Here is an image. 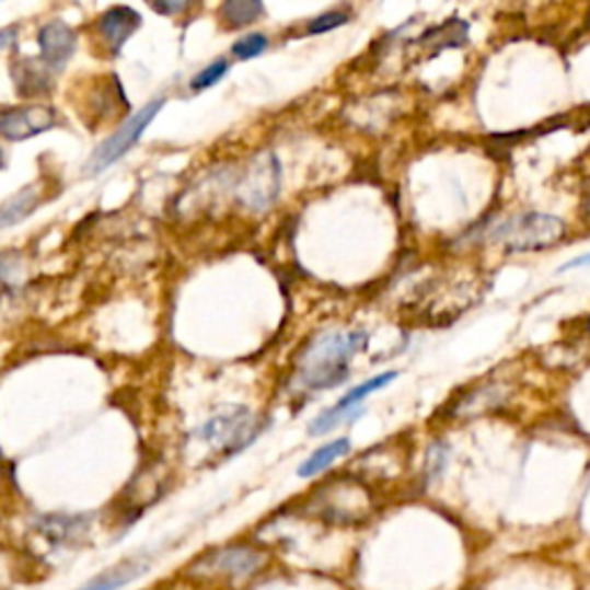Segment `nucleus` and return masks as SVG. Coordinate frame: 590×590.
Returning <instances> with one entry per match:
<instances>
[{
  "label": "nucleus",
  "instance_id": "14",
  "mask_svg": "<svg viewBox=\"0 0 590 590\" xmlns=\"http://www.w3.org/2000/svg\"><path fill=\"white\" fill-rule=\"evenodd\" d=\"M39 204H42V187L37 183L19 189L16 194L10 196V199L0 204V229H10L26 222Z\"/></svg>",
  "mask_w": 590,
  "mask_h": 590
},
{
  "label": "nucleus",
  "instance_id": "5",
  "mask_svg": "<svg viewBox=\"0 0 590 590\" xmlns=\"http://www.w3.org/2000/svg\"><path fill=\"white\" fill-rule=\"evenodd\" d=\"M162 106H164V97H155L152 102H148L143 108H139L137 114L129 116L112 137L104 139L95 148L89 164H85V173H93V176H97V173H102L104 169H108L112 164H116L118 160H123L127 152L139 143V139L143 137V132L150 127V123L158 118V114L162 112Z\"/></svg>",
  "mask_w": 590,
  "mask_h": 590
},
{
  "label": "nucleus",
  "instance_id": "21",
  "mask_svg": "<svg viewBox=\"0 0 590 590\" xmlns=\"http://www.w3.org/2000/svg\"><path fill=\"white\" fill-rule=\"evenodd\" d=\"M146 5L155 14L178 16V14H185L194 5V0H146Z\"/></svg>",
  "mask_w": 590,
  "mask_h": 590
},
{
  "label": "nucleus",
  "instance_id": "13",
  "mask_svg": "<svg viewBox=\"0 0 590 590\" xmlns=\"http://www.w3.org/2000/svg\"><path fill=\"white\" fill-rule=\"evenodd\" d=\"M49 65L45 60L37 58H16L10 68L14 89L21 97H39L47 95L54 89V77H51Z\"/></svg>",
  "mask_w": 590,
  "mask_h": 590
},
{
  "label": "nucleus",
  "instance_id": "9",
  "mask_svg": "<svg viewBox=\"0 0 590 590\" xmlns=\"http://www.w3.org/2000/svg\"><path fill=\"white\" fill-rule=\"evenodd\" d=\"M158 552L155 549H143L135 552L132 556H125L116 560L114 565L104 567V570L95 577H91L85 583H81L77 590H123L127 586H132L141 577H146L152 565H155Z\"/></svg>",
  "mask_w": 590,
  "mask_h": 590
},
{
  "label": "nucleus",
  "instance_id": "11",
  "mask_svg": "<svg viewBox=\"0 0 590 590\" xmlns=\"http://www.w3.org/2000/svg\"><path fill=\"white\" fill-rule=\"evenodd\" d=\"M139 28H141V14L127 5L108 8L95 21V31L102 39V45L112 54H120L125 42Z\"/></svg>",
  "mask_w": 590,
  "mask_h": 590
},
{
  "label": "nucleus",
  "instance_id": "1",
  "mask_svg": "<svg viewBox=\"0 0 590 590\" xmlns=\"http://www.w3.org/2000/svg\"><path fill=\"white\" fill-rule=\"evenodd\" d=\"M367 335L360 331H327L316 335L296 362V385L300 390H333L348 379L351 358L362 351Z\"/></svg>",
  "mask_w": 590,
  "mask_h": 590
},
{
  "label": "nucleus",
  "instance_id": "20",
  "mask_svg": "<svg viewBox=\"0 0 590 590\" xmlns=\"http://www.w3.org/2000/svg\"><path fill=\"white\" fill-rule=\"evenodd\" d=\"M348 16L346 12H339V10H333V12H325L321 16H316L314 21H310L308 26V33L310 35H323V33H333L337 28H342L344 24H348Z\"/></svg>",
  "mask_w": 590,
  "mask_h": 590
},
{
  "label": "nucleus",
  "instance_id": "26",
  "mask_svg": "<svg viewBox=\"0 0 590 590\" xmlns=\"http://www.w3.org/2000/svg\"><path fill=\"white\" fill-rule=\"evenodd\" d=\"M0 3H5V0H0Z\"/></svg>",
  "mask_w": 590,
  "mask_h": 590
},
{
  "label": "nucleus",
  "instance_id": "6",
  "mask_svg": "<svg viewBox=\"0 0 590 590\" xmlns=\"http://www.w3.org/2000/svg\"><path fill=\"white\" fill-rule=\"evenodd\" d=\"M281 185V169L273 152H261L252 158L247 171L240 176L235 196L240 206L250 212H266L275 206Z\"/></svg>",
  "mask_w": 590,
  "mask_h": 590
},
{
  "label": "nucleus",
  "instance_id": "17",
  "mask_svg": "<svg viewBox=\"0 0 590 590\" xmlns=\"http://www.w3.org/2000/svg\"><path fill=\"white\" fill-rule=\"evenodd\" d=\"M464 42H466V24H462V21H450V24L433 28V31L425 33V37H423V45L441 47V49L464 45Z\"/></svg>",
  "mask_w": 590,
  "mask_h": 590
},
{
  "label": "nucleus",
  "instance_id": "27",
  "mask_svg": "<svg viewBox=\"0 0 590 590\" xmlns=\"http://www.w3.org/2000/svg\"><path fill=\"white\" fill-rule=\"evenodd\" d=\"M588 327H590V321H588Z\"/></svg>",
  "mask_w": 590,
  "mask_h": 590
},
{
  "label": "nucleus",
  "instance_id": "10",
  "mask_svg": "<svg viewBox=\"0 0 590 590\" xmlns=\"http://www.w3.org/2000/svg\"><path fill=\"white\" fill-rule=\"evenodd\" d=\"M91 531V519L79 514H42L37 517L33 533L49 546V552L77 549Z\"/></svg>",
  "mask_w": 590,
  "mask_h": 590
},
{
  "label": "nucleus",
  "instance_id": "7",
  "mask_svg": "<svg viewBox=\"0 0 590 590\" xmlns=\"http://www.w3.org/2000/svg\"><path fill=\"white\" fill-rule=\"evenodd\" d=\"M58 125V112L49 104H21L0 108V137L28 141Z\"/></svg>",
  "mask_w": 590,
  "mask_h": 590
},
{
  "label": "nucleus",
  "instance_id": "8",
  "mask_svg": "<svg viewBox=\"0 0 590 590\" xmlns=\"http://www.w3.org/2000/svg\"><path fill=\"white\" fill-rule=\"evenodd\" d=\"M397 379V371H383V374L374 377V379H369L365 383H360L358 387L354 390H348L346 395L333 406V408H327L323 410L321 415H316V418L310 423V433L312 436H323L327 431H333L337 429L342 423L346 420H351L356 418V413L360 410V404L369 397V395H374V392L387 387L392 381Z\"/></svg>",
  "mask_w": 590,
  "mask_h": 590
},
{
  "label": "nucleus",
  "instance_id": "25",
  "mask_svg": "<svg viewBox=\"0 0 590 590\" xmlns=\"http://www.w3.org/2000/svg\"><path fill=\"white\" fill-rule=\"evenodd\" d=\"M0 169H5V155H3V148H0Z\"/></svg>",
  "mask_w": 590,
  "mask_h": 590
},
{
  "label": "nucleus",
  "instance_id": "3",
  "mask_svg": "<svg viewBox=\"0 0 590 590\" xmlns=\"http://www.w3.org/2000/svg\"><path fill=\"white\" fill-rule=\"evenodd\" d=\"M567 235V227L563 220L554 215L544 212H521L508 217L506 222H500L491 238L502 250L510 254H523V252H544Z\"/></svg>",
  "mask_w": 590,
  "mask_h": 590
},
{
  "label": "nucleus",
  "instance_id": "18",
  "mask_svg": "<svg viewBox=\"0 0 590 590\" xmlns=\"http://www.w3.org/2000/svg\"><path fill=\"white\" fill-rule=\"evenodd\" d=\"M268 47H270V42L264 33H250L245 37H240L231 47V51L238 60H252V58L264 54Z\"/></svg>",
  "mask_w": 590,
  "mask_h": 590
},
{
  "label": "nucleus",
  "instance_id": "19",
  "mask_svg": "<svg viewBox=\"0 0 590 590\" xmlns=\"http://www.w3.org/2000/svg\"><path fill=\"white\" fill-rule=\"evenodd\" d=\"M227 72H229V62L224 58L206 65V68L192 79V91L212 89V85H217V83H220L227 77Z\"/></svg>",
  "mask_w": 590,
  "mask_h": 590
},
{
  "label": "nucleus",
  "instance_id": "24",
  "mask_svg": "<svg viewBox=\"0 0 590 590\" xmlns=\"http://www.w3.org/2000/svg\"><path fill=\"white\" fill-rule=\"evenodd\" d=\"M150 590H185V588H176V586H164V588H150Z\"/></svg>",
  "mask_w": 590,
  "mask_h": 590
},
{
  "label": "nucleus",
  "instance_id": "16",
  "mask_svg": "<svg viewBox=\"0 0 590 590\" xmlns=\"http://www.w3.org/2000/svg\"><path fill=\"white\" fill-rule=\"evenodd\" d=\"M264 16V0H224L220 8L222 24L231 31L247 28Z\"/></svg>",
  "mask_w": 590,
  "mask_h": 590
},
{
  "label": "nucleus",
  "instance_id": "12",
  "mask_svg": "<svg viewBox=\"0 0 590 590\" xmlns=\"http://www.w3.org/2000/svg\"><path fill=\"white\" fill-rule=\"evenodd\" d=\"M37 47L39 58L49 68H62L77 51V31L70 24H65V21L54 19L37 31Z\"/></svg>",
  "mask_w": 590,
  "mask_h": 590
},
{
  "label": "nucleus",
  "instance_id": "23",
  "mask_svg": "<svg viewBox=\"0 0 590 590\" xmlns=\"http://www.w3.org/2000/svg\"><path fill=\"white\" fill-rule=\"evenodd\" d=\"M575 268H590V254H583V256H577L572 261H567V264L560 268V273L575 270Z\"/></svg>",
  "mask_w": 590,
  "mask_h": 590
},
{
  "label": "nucleus",
  "instance_id": "15",
  "mask_svg": "<svg viewBox=\"0 0 590 590\" xmlns=\"http://www.w3.org/2000/svg\"><path fill=\"white\" fill-rule=\"evenodd\" d=\"M348 452H351V439H335L331 443L321 446L319 450H314L298 468L300 477H314L319 473H323L325 468H331L339 459H344Z\"/></svg>",
  "mask_w": 590,
  "mask_h": 590
},
{
  "label": "nucleus",
  "instance_id": "22",
  "mask_svg": "<svg viewBox=\"0 0 590 590\" xmlns=\"http://www.w3.org/2000/svg\"><path fill=\"white\" fill-rule=\"evenodd\" d=\"M16 39H19V28H14V26L0 28V51L16 47Z\"/></svg>",
  "mask_w": 590,
  "mask_h": 590
},
{
  "label": "nucleus",
  "instance_id": "2",
  "mask_svg": "<svg viewBox=\"0 0 590 590\" xmlns=\"http://www.w3.org/2000/svg\"><path fill=\"white\" fill-rule=\"evenodd\" d=\"M268 554L250 542H233L201 552L183 567V577L194 586L238 588L264 572Z\"/></svg>",
  "mask_w": 590,
  "mask_h": 590
},
{
  "label": "nucleus",
  "instance_id": "4",
  "mask_svg": "<svg viewBox=\"0 0 590 590\" xmlns=\"http://www.w3.org/2000/svg\"><path fill=\"white\" fill-rule=\"evenodd\" d=\"M256 433L258 427L252 410L245 406H231L210 415L204 425L192 431V439L215 454L231 456L247 448L256 439Z\"/></svg>",
  "mask_w": 590,
  "mask_h": 590
}]
</instances>
